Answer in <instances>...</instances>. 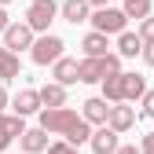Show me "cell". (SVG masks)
I'll use <instances>...</instances> for the list:
<instances>
[{
	"label": "cell",
	"instance_id": "1",
	"mask_svg": "<svg viewBox=\"0 0 154 154\" xmlns=\"http://www.w3.org/2000/svg\"><path fill=\"white\" fill-rule=\"evenodd\" d=\"M110 73H121V59L118 55H103V59H81L77 63V81L81 85H99L103 77H110Z\"/></svg>",
	"mask_w": 154,
	"mask_h": 154
},
{
	"label": "cell",
	"instance_id": "2",
	"mask_svg": "<svg viewBox=\"0 0 154 154\" xmlns=\"http://www.w3.org/2000/svg\"><path fill=\"white\" fill-rule=\"evenodd\" d=\"M63 37H55V33H41L33 41V48H29V59L37 63V66H51V63H59L63 59Z\"/></svg>",
	"mask_w": 154,
	"mask_h": 154
},
{
	"label": "cell",
	"instance_id": "3",
	"mask_svg": "<svg viewBox=\"0 0 154 154\" xmlns=\"http://www.w3.org/2000/svg\"><path fill=\"white\" fill-rule=\"evenodd\" d=\"M77 121H81V114H77V110L59 106V110H41V125H37V128L51 132V136H66V132H70Z\"/></svg>",
	"mask_w": 154,
	"mask_h": 154
},
{
	"label": "cell",
	"instance_id": "4",
	"mask_svg": "<svg viewBox=\"0 0 154 154\" xmlns=\"http://www.w3.org/2000/svg\"><path fill=\"white\" fill-rule=\"evenodd\" d=\"M55 15H59V4H55V0H33L26 8V26L33 33H48V26L55 22Z\"/></svg>",
	"mask_w": 154,
	"mask_h": 154
},
{
	"label": "cell",
	"instance_id": "5",
	"mask_svg": "<svg viewBox=\"0 0 154 154\" xmlns=\"http://www.w3.org/2000/svg\"><path fill=\"white\" fill-rule=\"evenodd\" d=\"M88 22L95 26V33H103V37H114V33H125V11L121 8H99V11H92L88 15Z\"/></svg>",
	"mask_w": 154,
	"mask_h": 154
},
{
	"label": "cell",
	"instance_id": "6",
	"mask_svg": "<svg viewBox=\"0 0 154 154\" xmlns=\"http://www.w3.org/2000/svg\"><path fill=\"white\" fill-rule=\"evenodd\" d=\"M0 37H4V48L15 51V55H18V51H29L33 41H37V33H33L26 22H8V29L0 33Z\"/></svg>",
	"mask_w": 154,
	"mask_h": 154
},
{
	"label": "cell",
	"instance_id": "7",
	"mask_svg": "<svg viewBox=\"0 0 154 154\" xmlns=\"http://www.w3.org/2000/svg\"><path fill=\"white\" fill-rule=\"evenodd\" d=\"M88 147H92L95 154H114V150L121 147V140H118V132H114V128L99 125V128H92V136H88Z\"/></svg>",
	"mask_w": 154,
	"mask_h": 154
},
{
	"label": "cell",
	"instance_id": "8",
	"mask_svg": "<svg viewBox=\"0 0 154 154\" xmlns=\"http://www.w3.org/2000/svg\"><path fill=\"white\" fill-rule=\"evenodd\" d=\"M11 110H15V118L41 114V95H37V88H18V92H15V99H11Z\"/></svg>",
	"mask_w": 154,
	"mask_h": 154
},
{
	"label": "cell",
	"instance_id": "9",
	"mask_svg": "<svg viewBox=\"0 0 154 154\" xmlns=\"http://www.w3.org/2000/svg\"><path fill=\"white\" fill-rule=\"evenodd\" d=\"M132 125H136V106L114 103V106H110V118H106V128H114V132L121 136V132H128Z\"/></svg>",
	"mask_w": 154,
	"mask_h": 154
},
{
	"label": "cell",
	"instance_id": "10",
	"mask_svg": "<svg viewBox=\"0 0 154 154\" xmlns=\"http://www.w3.org/2000/svg\"><path fill=\"white\" fill-rule=\"evenodd\" d=\"M81 106H85V110H81V118H85L88 125H106V118H110V103H106V99L92 95V99H85Z\"/></svg>",
	"mask_w": 154,
	"mask_h": 154
},
{
	"label": "cell",
	"instance_id": "11",
	"mask_svg": "<svg viewBox=\"0 0 154 154\" xmlns=\"http://www.w3.org/2000/svg\"><path fill=\"white\" fill-rule=\"evenodd\" d=\"M143 92H147V77L143 73H121V103L143 99Z\"/></svg>",
	"mask_w": 154,
	"mask_h": 154
},
{
	"label": "cell",
	"instance_id": "12",
	"mask_svg": "<svg viewBox=\"0 0 154 154\" xmlns=\"http://www.w3.org/2000/svg\"><path fill=\"white\" fill-rule=\"evenodd\" d=\"M37 95H41V110H59V106H66V88L55 85V81H48L44 88H37Z\"/></svg>",
	"mask_w": 154,
	"mask_h": 154
},
{
	"label": "cell",
	"instance_id": "13",
	"mask_svg": "<svg viewBox=\"0 0 154 154\" xmlns=\"http://www.w3.org/2000/svg\"><path fill=\"white\" fill-rule=\"evenodd\" d=\"M51 77H55V85H63V88H70V85H77V59H63L59 63H51Z\"/></svg>",
	"mask_w": 154,
	"mask_h": 154
},
{
	"label": "cell",
	"instance_id": "14",
	"mask_svg": "<svg viewBox=\"0 0 154 154\" xmlns=\"http://www.w3.org/2000/svg\"><path fill=\"white\" fill-rule=\"evenodd\" d=\"M81 48H85V59H103V55H110V37H103V33L92 29L81 41Z\"/></svg>",
	"mask_w": 154,
	"mask_h": 154
},
{
	"label": "cell",
	"instance_id": "15",
	"mask_svg": "<svg viewBox=\"0 0 154 154\" xmlns=\"http://www.w3.org/2000/svg\"><path fill=\"white\" fill-rule=\"evenodd\" d=\"M18 143H22V154H41V150H48V132L44 128H26L18 136Z\"/></svg>",
	"mask_w": 154,
	"mask_h": 154
},
{
	"label": "cell",
	"instance_id": "16",
	"mask_svg": "<svg viewBox=\"0 0 154 154\" xmlns=\"http://www.w3.org/2000/svg\"><path fill=\"white\" fill-rule=\"evenodd\" d=\"M88 11H92L88 0H63V4H59V15L66 18V22H73V26L77 22H88Z\"/></svg>",
	"mask_w": 154,
	"mask_h": 154
},
{
	"label": "cell",
	"instance_id": "17",
	"mask_svg": "<svg viewBox=\"0 0 154 154\" xmlns=\"http://www.w3.org/2000/svg\"><path fill=\"white\" fill-rule=\"evenodd\" d=\"M18 73H22V63H18V55H15V51H8L4 44H0V85H4V81H15Z\"/></svg>",
	"mask_w": 154,
	"mask_h": 154
},
{
	"label": "cell",
	"instance_id": "18",
	"mask_svg": "<svg viewBox=\"0 0 154 154\" xmlns=\"http://www.w3.org/2000/svg\"><path fill=\"white\" fill-rule=\"evenodd\" d=\"M143 51V41H140V37L136 33H118V51H114V55H118V59H136V55Z\"/></svg>",
	"mask_w": 154,
	"mask_h": 154
},
{
	"label": "cell",
	"instance_id": "19",
	"mask_svg": "<svg viewBox=\"0 0 154 154\" xmlns=\"http://www.w3.org/2000/svg\"><path fill=\"white\" fill-rule=\"evenodd\" d=\"M103 95H99V99H106L110 106L114 103H121V73H110V77H103Z\"/></svg>",
	"mask_w": 154,
	"mask_h": 154
},
{
	"label": "cell",
	"instance_id": "20",
	"mask_svg": "<svg viewBox=\"0 0 154 154\" xmlns=\"http://www.w3.org/2000/svg\"><path fill=\"white\" fill-rule=\"evenodd\" d=\"M121 11H125V18H140L143 22V18L150 15V0H125Z\"/></svg>",
	"mask_w": 154,
	"mask_h": 154
},
{
	"label": "cell",
	"instance_id": "21",
	"mask_svg": "<svg viewBox=\"0 0 154 154\" xmlns=\"http://www.w3.org/2000/svg\"><path fill=\"white\" fill-rule=\"evenodd\" d=\"M136 37H140L143 44H154V15H147L143 22H140V33H136Z\"/></svg>",
	"mask_w": 154,
	"mask_h": 154
},
{
	"label": "cell",
	"instance_id": "22",
	"mask_svg": "<svg viewBox=\"0 0 154 154\" xmlns=\"http://www.w3.org/2000/svg\"><path fill=\"white\" fill-rule=\"evenodd\" d=\"M8 132H11V140H18L26 132V118H8Z\"/></svg>",
	"mask_w": 154,
	"mask_h": 154
},
{
	"label": "cell",
	"instance_id": "23",
	"mask_svg": "<svg viewBox=\"0 0 154 154\" xmlns=\"http://www.w3.org/2000/svg\"><path fill=\"white\" fill-rule=\"evenodd\" d=\"M48 154H81V150L70 147V143H63V140H55V143H48Z\"/></svg>",
	"mask_w": 154,
	"mask_h": 154
},
{
	"label": "cell",
	"instance_id": "24",
	"mask_svg": "<svg viewBox=\"0 0 154 154\" xmlns=\"http://www.w3.org/2000/svg\"><path fill=\"white\" fill-rule=\"evenodd\" d=\"M11 147V132H8V118L0 114V150H8Z\"/></svg>",
	"mask_w": 154,
	"mask_h": 154
},
{
	"label": "cell",
	"instance_id": "25",
	"mask_svg": "<svg viewBox=\"0 0 154 154\" xmlns=\"http://www.w3.org/2000/svg\"><path fill=\"white\" fill-rule=\"evenodd\" d=\"M143 118H154V88L143 92Z\"/></svg>",
	"mask_w": 154,
	"mask_h": 154
},
{
	"label": "cell",
	"instance_id": "26",
	"mask_svg": "<svg viewBox=\"0 0 154 154\" xmlns=\"http://www.w3.org/2000/svg\"><path fill=\"white\" fill-rule=\"evenodd\" d=\"M140 154H154V132H143V140H140Z\"/></svg>",
	"mask_w": 154,
	"mask_h": 154
},
{
	"label": "cell",
	"instance_id": "27",
	"mask_svg": "<svg viewBox=\"0 0 154 154\" xmlns=\"http://www.w3.org/2000/svg\"><path fill=\"white\" fill-rule=\"evenodd\" d=\"M140 55H143V63H147V66H154V44H143Z\"/></svg>",
	"mask_w": 154,
	"mask_h": 154
},
{
	"label": "cell",
	"instance_id": "28",
	"mask_svg": "<svg viewBox=\"0 0 154 154\" xmlns=\"http://www.w3.org/2000/svg\"><path fill=\"white\" fill-rule=\"evenodd\" d=\"M114 154H140V147H136V143H121Z\"/></svg>",
	"mask_w": 154,
	"mask_h": 154
},
{
	"label": "cell",
	"instance_id": "29",
	"mask_svg": "<svg viewBox=\"0 0 154 154\" xmlns=\"http://www.w3.org/2000/svg\"><path fill=\"white\" fill-rule=\"evenodd\" d=\"M8 103H11V95H8V88H4V85H0V114H4V106H8Z\"/></svg>",
	"mask_w": 154,
	"mask_h": 154
},
{
	"label": "cell",
	"instance_id": "30",
	"mask_svg": "<svg viewBox=\"0 0 154 154\" xmlns=\"http://www.w3.org/2000/svg\"><path fill=\"white\" fill-rule=\"evenodd\" d=\"M88 8H95V11H99V8H110V0H88Z\"/></svg>",
	"mask_w": 154,
	"mask_h": 154
},
{
	"label": "cell",
	"instance_id": "31",
	"mask_svg": "<svg viewBox=\"0 0 154 154\" xmlns=\"http://www.w3.org/2000/svg\"><path fill=\"white\" fill-rule=\"evenodd\" d=\"M4 29H8V11L0 8V33H4Z\"/></svg>",
	"mask_w": 154,
	"mask_h": 154
},
{
	"label": "cell",
	"instance_id": "32",
	"mask_svg": "<svg viewBox=\"0 0 154 154\" xmlns=\"http://www.w3.org/2000/svg\"><path fill=\"white\" fill-rule=\"evenodd\" d=\"M4 4H11V0H0V8H4Z\"/></svg>",
	"mask_w": 154,
	"mask_h": 154
}]
</instances>
